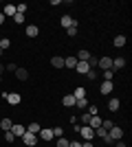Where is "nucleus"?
<instances>
[{
	"instance_id": "16",
	"label": "nucleus",
	"mask_w": 132,
	"mask_h": 147,
	"mask_svg": "<svg viewBox=\"0 0 132 147\" xmlns=\"http://www.w3.org/2000/svg\"><path fill=\"white\" fill-rule=\"evenodd\" d=\"M51 66L53 68H57V70H60V68H64V57H53V59H51Z\"/></svg>"
},
{
	"instance_id": "11",
	"label": "nucleus",
	"mask_w": 132,
	"mask_h": 147,
	"mask_svg": "<svg viewBox=\"0 0 132 147\" xmlns=\"http://www.w3.org/2000/svg\"><path fill=\"white\" fill-rule=\"evenodd\" d=\"M88 70H90L88 61H77V66H75V73H79V75H86Z\"/></svg>"
},
{
	"instance_id": "31",
	"label": "nucleus",
	"mask_w": 132,
	"mask_h": 147,
	"mask_svg": "<svg viewBox=\"0 0 132 147\" xmlns=\"http://www.w3.org/2000/svg\"><path fill=\"white\" fill-rule=\"evenodd\" d=\"M106 134H108V132H106L104 127H97V129H95V136H99V138H104Z\"/></svg>"
},
{
	"instance_id": "38",
	"label": "nucleus",
	"mask_w": 132,
	"mask_h": 147,
	"mask_svg": "<svg viewBox=\"0 0 132 147\" xmlns=\"http://www.w3.org/2000/svg\"><path fill=\"white\" fill-rule=\"evenodd\" d=\"M112 145H114V147H128V145H126V143H123V141H114Z\"/></svg>"
},
{
	"instance_id": "9",
	"label": "nucleus",
	"mask_w": 132,
	"mask_h": 147,
	"mask_svg": "<svg viewBox=\"0 0 132 147\" xmlns=\"http://www.w3.org/2000/svg\"><path fill=\"white\" fill-rule=\"evenodd\" d=\"M9 132H11V134L16 136V138H18V136L22 138V136H24V132H26V127H22V125H16V123H13V127L9 129Z\"/></svg>"
},
{
	"instance_id": "41",
	"label": "nucleus",
	"mask_w": 132,
	"mask_h": 147,
	"mask_svg": "<svg viewBox=\"0 0 132 147\" xmlns=\"http://www.w3.org/2000/svg\"><path fill=\"white\" fill-rule=\"evenodd\" d=\"M2 53H5V51H2V49H0V57H2Z\"/></svg>"
},
{
	"instance_id": "4",
	"label": "nucleus",
	"mask_w": 132,
	"mask_h": 147,
	"mask_svg": "<svg viewBox=\"0 0 132 147\" xmlns=\"http://www.w3.org/2000/svg\"><path fill=\"white\" fill-rule=\"evenodd\" d=\"M38 138H42L44 143H49V141H53L55 136H53V127H44V129H40V134H38Z\"/></svg>"
},
{
	"instance_id": "22",
	"label": "nucleus",
	"mask_w": 132,
	"mask_h": 147,
	"mask_svg": "<svg viewBox=\"0 0 132 147\" xmlns=\"http://www.w3.org/2000/svg\"><path fill=\"white\" fill-rule=\"evenodd\" d=\"M0 127L5 129V132H9V129L13 127V121L11 119H2V121H0Z\"/></svg>"
},
{
	"instance_id": "7",
	"label": "nucleus",
	"mask_w": 132,
	"mask_h": 147,
	"mask_svg": "<svg viewBox=\"0 0 132 147\" xmlns=\"http://www.w3.org/2000/svg\"><path fill=\"white\" fill-rule=\"evenodd\" d=\"M60 24L64 26V29H70V26H75L77 22L73 18H70V16H62V18H60Z\"/></svg>"
},
{
	"instance_id": "17",
	"label": "nucleus",
	"mask_w": 132,
	"mask_h": 147,
	"mask_svg": "<svg viewBox=\"0 0 132 147\" xmlns=\"http://www.w3.org/2000/svg\"><path fill=\"white\" fill-rule=\"evenodd\" d=\"M16 13H18V11H16V5H5V11H2L5 18H7V16H11V18H13Z\"/></svg>"
},
{
	"instance_id": "30",
	"label": "nucleus",
	"mask_w": 132,
	"mask_h": 147,
	"mask_svg": "<svg viewBox=\"0 0 132 147\" xmlns=\"http://www.w3.org/2000/svg\"><path fill=\"white\" fill-rule=\"evenodd\" d=\"M68 138H64V136H62V138H57V147H68Z\"/></svg>"
},
{
	"instance_id": "39",
	"label": "nucleus",
	"mask_w": 132,
	"mask_h": 147,
	"mask_svg": "<svg viewBox=\"0 0 132 147\" xmlns=\"http://www.w3.org/2000/svg\"><path fill=\"white\" fill-rule=\"evenodd\" d=\"M68 147H82V143H79V141H70Z\"/></svg>"
},
{
	"instance_id": "40",
	"label": "nucleus",
	"mask_w": 132,
	"mask_h": 147,
	"mask_svg": "<svg viewBox=\"0 0 132 147\" xmlns=\"http://www.w3.org/2000/svg\"><path fill=\"white\" fill-rule=\"evenodd\" d=\"M5 24V16H2V13H0V26Z\"/></svg>"
},
{
	"instance_id": "13",
	"label": "nucleus",
	"mask_w": 132,
	"mask_h": 147,
	"mask_svg": "<svg viewBox=\"0 0 132 147\" xmlns=\"http://www.w3.org/2000/svg\"><path fill=\"white\" fill-rule=\"evenodd\" d=\"M26 37H38V33H40V29H38V24H29L26 26Z\"/></svg>"
},
{
	"instance_id": "14",
	"label": "nucleus",
	"mask_w": 132,
	"mask_h": 147,
	"mask_svg": "<svg viewBox=\"0 0 132 147\" xmlns=\"http://www.w3.org/2000/svg\"><path fill=\"white\" fill-rule=\"evenodd\" d=\"M75 66H77V59H75V57H64V68L75 70Z\"/></svg>"
},
{
	"instance_id": "8",
	"label": "nucleus",
	"mask_w": 132,
	"mask_h": 147,
	"mask_svg": "<svg viewBox=\"0 0 132 147\" xmlns=\"http://www.w3.org/2000/svg\"><path fill=\"white\" fill-rule=\"evenodd\" d=\"M112 90H114V84H112V81H104V84L99 86V92H101V94H110Z\"/></svg>"
},
{
	"instance_id": "18",
	"label": "nucleus",
	"mask_w": 132,
	"mask_h": 147,
	"mask_svg": "<svg viewBox=\"0 0 132 147\" xmlns=\"http://www.w3.org/2000/svg\"><path fill=\"white\" fill-rule=\"evenodd\" d=\"M62 105H66V108L75 105V97H73V94H64V99H62Z\"/></svg>"
},
{
	"instance_id": "27",
	"label": "nucleus",
	"mask_w": 132,
	"mask_h": 147,
	"mask_svg": "<svg viewBox=\"0 0 132 147\" xmlns=\"http://www.w3.org/2000/svg\"><path fill=\"white\" fill-rule=\"evenodd\" d=\"M13 22H16V24H24V16H22V13H16V16H13Z\"/></svg>"
},
{
	"instance_id": "21",
	"label": "nucleus",
	"mask_w": 132,
	"mask_h": 147,
	"mask_svg": "<svg viewBox=\"0 0 132 147\" xmlns=\"http://www.w3.org/2000/svg\"><path fill=\"white\" fill-rule=\"evenodd\" d=\"M126 42H128V40H126V35H117L112 44L117 46V49H121V46H126Z\"/></svg>"
},
{
	"instance_id": "3",
	"label": "nucleus",
	"mask_w": 132,
	"mask_h": 147,
	"mask_svg": "<svg viewBox=\"0 0 132 147\" xmlns=\"http://www.w3.org/2000/svg\"><path fill=\"white\" fill-rule=\"evenodd\" d=\"M5 101L9 105H18L20 101H22V94H18V92H7V94H5Z\"/></svg>"
},
{
	"instance_id": "15",
	"label": "nucleus",
	"mask_w": 132,
	"mask_h": 147,
	"mask_svg": "<svg viewBox=\"0 0 132 147\" xmlns=\"http://www.w3.org/2000/svg\"><path fill=\"white\" fill-rule=\"evenodd\" d=\"M16 77H18L20 81H26L29 79V70H26V68H18V70H16Z\"/></svg>"
},
{
	"instance_id": "29",
	"label": "nucleus",
	"mask_w": 132,
	"mask_h": 147,
	"mask_svg": "<svg viewBox=\"0 0 132 147\" xmlns=\"http://www.w3.org/2000/svg\"><path fill=\"white\" fill-rule=\"evenodd\" d=\"M112 77H114V70H104V79L106 81H112Z\"/></svg>"
},
{
	"instance_id": "19",
	"label": "nucleus",
	"mask_w": 132,
	"mask_h": 147,
	"mask_svg": "<svg viewBox=\"0 0 132 147\" xmlns=\"http://www.w3.org/2000/svg\"><path fill=\"white\" fill-rule=\"evenodd\" d=\"M88 105H90V103H88L86 97H84V99H77V101H75V108H77V110H86Z\"/></svg>"
},
{
	"instance_id": "25",
	"label": "nucleus",
	"mask_w": 132,
	"mask_h": 147,
	"mask_svg": "<svg viewBox=\"0 0 132 147\" xmlns=\"http://www.w3.org/2000/svg\"><path fill=\"white\" fill-rule=\"evenodd\" d=\"M93 129H97V127H101V119L99 117H90V123H88Z\"/></svg>"
},
{
	"instance_id": "6",
	"label": "nucleus",
	"mask_w": 132,
	"mask_h": 147,
	"mask_svg": "<svg viewBox=\"0 0 132 147\" xmlns=\"http://www.w3.org/2000/svg\"><path fill=\"white\" fill-rule=\"evenodd\" d=\"M97 66H99L101 70H112V59H110V57H99Z\"/></svg>"
},
{
	"instance_id": "26",
	"label": "nucleus",
	"mask_w": 132,
	"mask_h": 147,
	"mask_svg": "<svg viewBox=\"0 0 132 147\" xmlns=\"http://www.w3.org/2000/svg\"><path fill=\"white\" fill-rule=\"evenodd\" d=\"M9 46H11V40H9V37H2V40H0V49L7 51Z\"/></svg>"
},
{
	"instance_id": "1",
	"label": "nucleus",
	"mask_w": 132,
	"mask_h": 147,
	"mask_svg": "<svg viewBox=\"0 0 132 147\" xmlns=\"http://www.w3.org/2000/svg\"><path fill=\"white\" fill-rule=\"evenodd\" d=\"M77 134L82 136L84 141H93L95 138V129L90 127V125H79V132H77Z\"/></svg>"
},
{
	"instance_id": "37",
	"label": "nucleus",
	"mask_w": 132,
	"mask_h": 147,
	"mask_svg": "<svg viewBox=\"0 0 132 147\" xmlns=\"http://www.w3.org/2000/svg\"><path fill=\"white\" fill-rule=\"evenodd\" d=\"M101 127H104V129L108 132V129L112 127V121H101Z\"/></svg>"
},
{
	"instance_id": "12",
	"label": "nucleus",
	"mask_w": 132,
	"mask_h": 147,
	"mask_svg": "<svg viewBox=\"0 0 132 147\" xmlns=\"http://www.w3.org/2000/svg\"><path fill=\"white\" fill-rule=\"evenodd\" d=\"M119 108H121V101H119V99H108V110H110V112H117V110H119Z\"/></svg>"
},
{
	"instance_id": "33",
	"label": "nucleus",
	"mask_w": 132,
	"mask_h": 147,
	"mask_svg": "<svg viewBox=\"0 0 132 147\" xmlns=\"http://www.w3.org/2000/svg\"><path fill=\"white\" fill-rule=\"evenodd\" d=\"M62 134H64V129H62V127H53V136H57V138H62Z\"/></svg>"
},
{
	"instance_id": "42",
	"label": "nucleus",
	"mask_w": 132,
	"mask_h": 147,
	"mask_svg": "<svg viewBox=\"0 0 132 147\" xmlns=\"http://www.w3.org/2000/svg\"><path fill=\"white\" fill-rule=\"evenodd\" d=\"M0 40H2V37H0Z\"/></svg>"
},
{
	"instance_id": "10",
	"label": "nucleus",
	"mask_w": 132,
	"mask_h": 147,
	"mask_svg": "<svg viewBox=\"0 0 132 147\" xmlns=\"http://www.w3.org/2000/svg\"><path fill=\"white\" fill-rule=\"evenodd\" d=\"M126 68V57H114L112 59V70H121Z\"/></svg>"
},
{
	"instance_id": "5",
	"label": "nucleus",
	"mask_w": 132,
	"mask_h": 147,
	"mask_svg": "<svg viewBox=\"0 0 132 147\" xmlns=\"http://www.w3.org/2000/svg\"><path fill=\"white\" fill-rule=\"evenodd\" d=\"M22 143H24L26 147H33L35 143H38V136L31 134V132H24V136H22Z\"/></svg>"
},
{
	"instance_id": "35",
	"label": "nucleus",
	"mask_w": 132,
	"mask_h": 147,
	"mask_svg": "<svg viewBox=\"0 0 132 147\" xmlns=\"http://www.w3.org/2000/svg\"><path fill=\"white\" fill-rule=\"evenodd\" d=\"M5 141L7 143H13V141H16V136H13L11 132H5Z\"/></svg>"
},
{
	"instance_id": "32",
	"label": "nucleus",
	"mask_w": 132,
	"mask_h": 147,
	"mask_svg": "<svg viewBox=\"0 0 132 147\" xmlns=\"http://www.w3.org/2000/svg\"><path fill=\"white\" fill-rule=\"evenodd\" d=\"M66 33H68V37H75V35H77V24L70 26V29H66Z\"/></svg>"
},
{
	"instance_id": "28",
	"label": "nucleus",
	"mask_w": 132,
	"mask_h": 147,
	"mask_svg": "<svg viewBox=\"0 0 132 147\" xmlns=\"http://www.w3.org/2000/svg\"><path fill=\"white\" fill-rule=\"evenodd\" d=\"M79 121H82V125H88V123H90V114H88V112H84L82 117H79Z\"/></svg>"
},
{
	"instance_id": "2",
	"label": "nucleus",
	"mask_w": 132,
	"mask_h": 147,
	"mask_svg": "<svg viewBox=\"0 0 132 147\" xmlns=\"http://www.w3.org/2000/svg\"><path fill=\"white\" fill-rule=\"evenodd\" d=\"M108 138H110V141H121V138H123V129L121 127H117V125H112V127L108 129Z\"/></svg>"
},
{
	"instance_id": "24",
	"label": "nucleus",
	"mask_w": 132,
	"mask_h": 147,
	"mask_svg": "<svg viewBox=\"0 0 132 147\" xmlns=\"http://www.w3.org/2000/svg\"><path fill=\"white\" fill-rule=\"evenodd\" d=\"M40 129H42V127H40V123H31V125L26 127V132H31V134L38 136V134H40Z\"/></svg>"
},
{
	"instance_id": "34",
	"label": "nucleus",
	"mask_w": 132,
	"mask_h": 147,
	"mask_svg": "<svg viewBox=\"0 0 132 147\" xmlns=\"http://www.w3.org/2000/svg\"><path fill=\"white\" fill-rule=\"evenodd\" d=\"M16 11L24 16V11H26V5H24V2H22V5H16Z\"/></svg>"
},
{
	"instance_id": "36",
	"label": "nucleus",
	"mask_w": 132,
	"mask_h": 147,
	"mask_svg": "<svg viewBox=\"0 0 132 147\" xmlns=\"http://www.w3.org/2000/svg\"><path fill=\"white\" fill-rule=\"evenodd\" d=\"M7 70H9V73H16V70H18V66H16L13 61H9V64H7Z\"/></svg>"
},
{
	"instance_id": "20",
	"label": "nucleus",
	"mask_w": 132,
	"mask_h": 147,
	"mask_svg": "<svg viewBox=\"0 0 132 147\" xmlns=\"http://www.w3.org/2000/svg\"><path fill=\"white\" fill-rule=\"evenodd\" d=\"M88 59H90V53H88L86 49H82L77 53V61H88Z\"/></svg>"
},
{
	"instance_id": "23",
	"label": "nucleus",
	"mask_w": 132,
	"mask_h": 147,
	"mask_svg": "<svg viewBox=\"0 0 132 147\" xmlns=\"http://www.w3.org/2000/svg\"><path fill=\"white\" fill-rule=\"evenodd\" d=\"M73 97H75V101H77V99H84V97H86V88H82V86H79V88H75Z\"/></svg>"
}]
</instances>
